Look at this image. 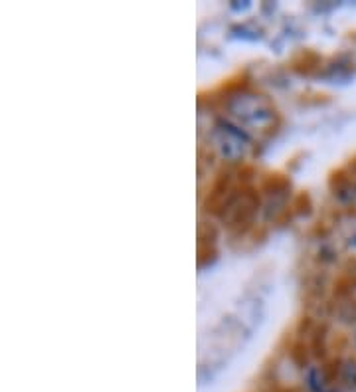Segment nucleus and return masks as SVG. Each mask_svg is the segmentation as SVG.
<instances>
[{
	"label": "nucleus",
	"mask_w": 356,
	"mask_h": 392,
	"mask_svg": "<svg viewBox=\"0 0 356 392\" xmlns=\"http://www.w3.org/2000/svg\"><path fill=\"white\" fill-rule=\"evenodd\" d=\"M218 258L216 246H198V267L210 265Z\"/></svg>",
	"instance_id": "obj_14"
},
{
	"label": "nucleus",
	"mask_w": 356,
	"mask_h": 392,
	"mask_svg": "<svg viewBox=\"0 0 356 392\" xmlns=\"http://www.w3.org/2000/svg\"><path fill=\"white\" fill-rule=\"evenodd\" d=\"M317 321H314L313 315H309V313H303L301 317L297 319V323H295V337H299V339H309L311 335H313V331L317 329Z\"/></svg>",
	"instance_id": "obj_12"
},
{
	"label": "nucleus",
	"mask_w": 356,
	"mask_h": 392,
	"mask_svg": "<svg viewBox=\"0 0 356 392\" xmlns=\"http://www.w3.org/2000/svg\"><path fill=\"white\" fill-rule=\"evenodd\" d=\"M326 289H329V282H326V274L325 270H313L309 272L307 277L303 279V291L305 296L313 301H321L325 297Z\"/></svg>",
	"instance_id": "obj_4"
},
{
	"label": "nucleus",
	"mask_w": 356,
	"mask_h": 392,
	"mask_svg": "<svg viewBox=\"0 0 356 392\" xmlns=\"http://www.w3.org/2000/svg\"><path fill=\"white\" fill-rule=\"evenodd\" d=\"M289 359L293 362L297 369H309V362H311V349H309V341L299 339L295 337L289 345Z\"/></svg>",
	"instance_id": "obj_7"
},
{
	"label": "nucleus",
	"mask_w": 356,
	"mask_h": 392,
	"mask_svg": "<svg viewBox=\"0 0 356 392\" xmlns=\"http://www.w3.org/2000/svg\"><path fill=\"white\" fill-rule=\"evenodd\" d=\"M258 186L262 191L263 198H281V201H289L291 194V179L285 172H265L263 177L258 180Z\"/></svg>",
	"instance_id": "obj_2"
},
{
	"label": "nucleus",
	"mask_w": 356,
	"mask_h": 392,
	"mask_svg": "<svg viewBox=\"0 0 356 392\" xmlns=\"http://www.w3.org/2000/svg\"><path fill=\"white\" fill-rule=\"evenodd\" d=\"M350 345L356 350V327H352V333H350Z\"/></svg>",
	"instance_id": "obj_16"
},
{
	"label": "nucleus",
	"mask_w": 356,
	"mask_h": 392,
	"mask_svg": "<svg viewBox=\"0 0 356 392\" xmlns=\"http://www.w3.org/2000/svg\"><path fill=\"white\" fill-rule=\"evenodd\" d=\"M226 111L241 127L258 133H272L281 125V115L272 99L253 89L224 101Z\"/></svg>",
	"instance_id": "obj_1"
},
{
	"label": "nucleus",
	"mask_w": 356,
	"mask_h": 392,
	"mask_svg": "<svg viewBox=\"0 0 356 392\" xmlns=\"http://www.w3.org/2000/svg\"><path fill=\"white\" fill-rule=\"evenodd\" d=\"M352 392H356V388H355V391H352Z\"/></svg>",
	"instance_id": "obj_17"
},
{
	"label": "nucleus",
	"mask_w": 356,
	"mask_h": 392,
	"mask_svg": "<svg viewBox=\"0 0 356 392\" xmlns=\"http://www.w3.org/2000/svg\"><path fill=\"white\" fill-rule=\"evenodd\" d=\"M343 244H345V250L348 254L356 255V224H352L346 234L343 236Z\"/></svg>",
	"instance_id": "obj_15"
},
{
	"label": "nucleus",
	"mask_w": 356,
	"mask_h": 392,
	"mask_svg": "<svg viewBox=\"0 0 356 392\" xmlns=\"http://www.w3.org/2000/svg\"><path fill=\"white\" fill-rule=\"evenodd\" d=\"M321 64H323V58L314 50H299L293 53L289 68L297 75H314L321 70Z\"/></svg>",
	"instance_id": "obj_3"
},
{
	"label": "nucleus",
	"mask_w": 356,
	"mask_h": 392,
	"mask_svg": "<svg viewBox=\"0 0 356 392\" xmlns=\"http://www.w3.org/2000/svg\"><path fill=\"white\" fill-rule=\"evenodd\" d=\"M236 180L240 182V186H252L253 182L258 180V169L250 163H243L236 170Z\"/></svg>",
	"instance_id": "obj_13"
},
{
	"label": "nucleus",
	"mask_w": 356,
	"mask_h": 392,
	"mask_svg": "<svg viewBox=\"0 0 356 392\" xmlns=\"http://www.w3.org/2000/svg\"><path fill=\"white\" fill-rule=\"evenodd\" d=\"M313 262L321 270H325V267H331V265H335L338 262V250L335 248V244H331V242H319L317 246V250L313 252Z\"/></svg>",
	"instance_id": "obj_8"
},
{
	"label": "nucleus",
	"mask_w": 356,
	"mask_h": 392,
	"mask_svg": "<svg viewBox=\"0 0 356 392\" xmlns=\"http://www.w3.org/2000/svg\"><path fill=\"white\" fill-rule=\"evenodd\" d=\"M333 315L338 323L348 325V327H356V296L338 299L335 303Z\"/></svg>",
	"instance_id": "obj_6"
},
{
	"label": "nucleus",
	"mask_w": 356,
	"mask_h": 392,
	"mask_svg": "<svg viewBox=\"0 0 356 392\" xmlns=\"http://www.w3.org/2000/svg\"><path fill=\"white\" fill-rule=\"evenodd\" d=\"M338 381L343 382L346 388L355 391L356 388V357H346V359H343Z\"/></svg>",
	"instance_id": "obj_11"
},
{
	"label": "nucleus",
	"mask_w": 356,
	"mask_h": 392,
	"mask_svg": "<svg viewBox=\"0 0 356 392\" xmlns=\"http://www.w3.org/2000/svg\"><path fill=\"white\" fill-rule=\"evenodd\" d=\"M309 349L314 359H325L329 353V325L325 321H321L317 329L313 331V335L309 337Z\"/></svg>",
	"instance_id": "obj_5"
},
{
	"label": "nucleus",
	"mask_w": 356,
	"mask_h": 392,
	"mask_svg": "<svg viewBox=\"0 0 356 392\" xmlns=\"http://www.w3.org/2000/svg\"><path fill=\"white\" fill-rule=\"evenodd\" d=\"M220 230L212 220H200L198 224V246H216L218 244Z\"/></svg>",
	"instance_id": "obj_10"
},
{
	"label": "nucleus",
	"mask_w": 356,
	"mask_h": 392,
	"mask_svg": "<svg viewBox=\"0 0 356 392\" xmlns=\"http://www.w3.org/2000/svg\"><path fill=\"white\" fill-rule=\"evenodd\" d=\"M289 204H291V210H293L295 216H299V218H309L313 214L314 202L309 191H299L297 194H293Z\"/></svg>",
	"instance_id": "obj_9"
}]
</instances>
